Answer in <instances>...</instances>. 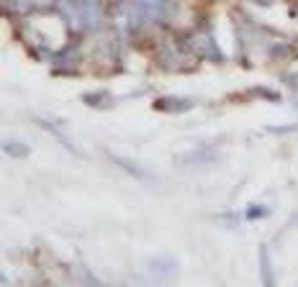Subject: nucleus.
<instances>
[{
    "mask_svg": "<svg viewBox=\"0 0 298 287\" xmlns=\"http://www.w3.org/2000/svg\"><path fill=\"white\" fill-rule=\"evenodd\" d=\"M111 156H113V154H111ZM113 162L119 164L121 169H126V172L131 175V177H136V179H144V182H154V177H152L149 172H144V169H141V167H131V162H128V159H124V156H113Z\"/></svg>",
    "mask_w": 298,
    "mask_h": 287,
    "instance_id": "obj_1",
    "label": "nucleus"
}]
</instances>
